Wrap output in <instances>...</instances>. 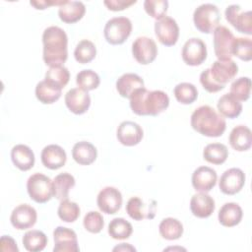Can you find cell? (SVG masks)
<instances>
[{
    "label": "cell",
    "instance_id": "6da1fadb",
    "mask_svg": "<svg viewBox=\"0 0 252 252\" xmlns=\"http://www.w3.org/2000/svg\"><path fill=\"white\" fill-rule=\"evenodd\" d=\"M43 61L49 67L61 66L68 58V36L65 31L57 26H51L42 33Z\"/></svg>",
    "mask_w": 252,
    "mask_h": 252
},
{
    "label": "cell",
    "instance_id": "7a4b0ae2",
    "mask_svg": "<svg viewBox=\"0 0 252 252\" xmlns=\"http://www.w3.org/2000/svg\"><path fill=\"white\" fill-rule=\"evenodd\" d=\"M130 107L137 115L156 116L169 105V97L163 91H149L145 87L137 89L129 97Z\"/></svg>",
    "mask_w": 252,
    "mask_h": 252
},
{
    "label": "cell",
    "instance_id": "3957f363",
    "mask_svg": "<svg viewBox=\"0 0 252 252\" xmlns=\"http://www.w3.org/2000/svg\"><path fill=\"white\" fill-rule=\"evenodd\" d=\"M238 72L237 64L231 60H217L211 68L204 70L200 75V83L209 93H217L224 89Z\"/></svg>",
    "mask_w": 252,
    "mask_h": 252
},
{
    "label": "cell",
    "instance_id": "277c9868",
    "mask_svg": "<svg viewBox=\"0 0 252 252\" xmlns=\"http://www.w3.org/2000/svg\"><path fill=\"white\" fill-rule=\"evenodd\" d=\"M190 122L195 131L207 137H220L226 128L223 116L210 105H201L196 108Z\"/></svg>",
    "mask_w": 252,
    "mask_h": 252
},
{
    "label": "cell",
    "instance_id": "5b68a950",
    "mask_svg": "<svg viewBox=\"0 0 252 252\" xmlns=\"http://www.w3.org/2000/svg\"><path fill=\"white\" fill-rule=\"evenodd\" d=\"M220 14L219 8L212 3H204L198 6L193 13V22L198 31L211 33L219 27Z\"/></svg>",
    "mask_w": 252,
    "mask_h": 252
},
{
    "label": "cell",
    "instance_id": "8992f818",
    "mask_svg": "<svg viewBox=\"0 0 252 252\" xmlns=\"http://www.w3.org/2000/svg\"><path fill=\"white\" fill-rule=\"evenodd\" d=\"M27 190L31 199L43 204L53 197V182L48 176L36 172L29 177Z\"/></svg>",
    "mask_w": 252,
    "mask_h": 252
},
{
    "label": "cell",
    "instance_id": "52a82bcc",
    "mask_svg": "<svg viewBox=\"0 0 252 252\" xmlns=\"http://www.w3.org/2000/svg\"><path fill=\"white\" fill-rule=\"evenodd\" d=\"M132 23L127 17H114L108 20L103 29L106 41L110 44H122L131 34Z\"/></svg>",
    "mask_w": 252,
    "mask_h": 252
},
{
    "label": "cell",
    "instance_id": "ba28073f",
    "mask_svg": "<svg viewBox=\"0 0 252 252\" xmlns=\"http://www.w3.org/2000/svg\"><path fill=\"white\" fill-rule=\"evenodd\" d=\"M214 32V49L219 60H228L232 56V47L234 43V35L232 32L224 27L219 26Z\"/></svg>",
    "mask_w": 252,
    "mask_h": 252
},
{
    "label": "cell",
    "instance_id": "9c48e42d",
    "mask_svg": "<svg viewBox=\"0 0 252 252\" xmlns=\"http://www.w3.org/2000/svg\"><path fill=\"white\" fill-rule=\"evenodd\" d=\"M226 21L239 32L252 34V13L250 10L242 11L237 4H231L224 11Z\"/></svg>",
    "mask_w": 252,
    "mask_h": 252
},
{
    "label": "cell",
    "instance_id": "30bf717a",
    "mask_svg": "<svg viewBox=\"0 0 252 252\" xmlns=\"http://www.w3.org/2000/svg\"><path fill=\"white\" fill-rule=\"evenodd\" d=\"M157 202L149 199L145 202L140 197H131L126 204V212L129 217L135 220H152L156 216Z\"/></svg>",
    "mask_w": 252,
    "mask_h": 252
},
{
    "label": "cell",
    "instance_id": "8fae6325",
    "mask_svg": "<svg viewBox=\"0 0 252 252\" xmlns=\"http://www.w3.org/2000/svg\"><path fill=\"white\" fill-rule=\"evenodd\" d=\"M155 32L160 43L165 46H172L178 40L179 27L173 18L164 16L156 21Z\"/></svg>",
    "mask_w": 252,
    "mask_h": 252
},
{
    "label": "cell",
    "instance_id": "7c38bea8",
    "mask_svg": "<svg viewBox=\"0 0 252 252\" xmlns=\"http://www.w3.org/2000/svg\"><path fill=\"white\" fill-rule=\"evenodd\" d=\"M132 54L138 63L147 65L156 59L158 46L153 38L139 36L132 43Z\"/></svg>",
    "mask_w": 252,
    "mask_h": 252
},
{
    "label": "cell",
    "instance_id": "4fadbf2b",
    "mask_svg": "<svg viewBox=\"0 0 252 252\" xmlns=\"http://www.w3.org/2000/svg\"><path fill=\"white\" fill-rule=\"evenodd\" d=\"M181 55L187 65H201L207 58V46L201 38L191 37L184 43Z\"/></svg>",
    "mask_w": 252,
    "mask_h": 252
},
{
    "label": "cell",
    "instance_id": "5bb4252c",
    "mask_svg": "<svg viewBox=\"0 0 252 252\" xmlns=\"http://www.w3.org/2000/svg\"><path fill=\"white\" fill-rule=\"evenodd\" d=\"M97 207L102 213L113 215L117 213L122 205L121 192L112 186H106L101 189L96 198Z\"/></svg>",
    "mask_w": 252,
    "mask_h": 252
},
{
    "label": "cell",
    "instance_id": "9a60e30c",
    "mask_svg": "<svg viewBox=\"0 0 252 252\" xmlns=\"http://www.w3.org/2000/svg\"><path fill=\"white\" fill-rule=\"evenodd\" d=\"M54 252H78L80 250L76 232L68 227L57 226L53 231Z\"/></svg>",
    "mask_w": 252,
    "mask_h": 252
},
{
    "label": "cell",
    "instance_id": "2e32d148",
    "mask_svg": "<svg viewBox=\"0 0 252 252\" xmlns=\"http://www.w3.org/2000/svg\"><path fill=\"white\" fill-rule=\"evenodd\" d=\"M245 183L244 172L237 167H231L225 170L220 179V190L226 195H234L238 193Z\"/></svg>",
    "mask_w": 252,
    "mask_h": 252
},
{
    "label": "cell",
    "instance_id": "e0dca14e",
    "mask_svg": "<svg viewBox=\"0 0 252 252\" xmlns=\"http://www.w3.org/2000/svg\"><path fill=\"white\" fill-rule=\"evenodd\" d=\"M37 214L35 209L29 204H21L17 206L12 211L10 217L12 225L19 230L31 228L35 224Z\"/></svg>",
    "mask_w": 252,
    "mask_h": 252
},
{
    "label": "cell",
    "instance_id": "ac0fdd59",
    "mask_svg": "<svg viewBox=\"0 0 252 252\" xmlns=\"http://www.w3.org/2000/svg\"><path fill=\"white\" fill-rule=\"evenodd\" d=\"M118 141L127 147L138 145L143 139L142 127L134 121H123L119 124L116 132Z\"/></svg>",
    "mask_w": 252,
    "mask_h": 252
},
{
    "label": "cell",
    "instance_id": "d6986e66",
    "mask_svg": "<svg viewBox=\"0 0 252 252\" xmlns=\"http://www.w3.org/2000/svg\"><path fill=\"white\" fill-rule=\"evenodd\" d=\"M65 103L74 114H83L91 105V96L88 92L80 88H73L66 93Z\"/></svg>",
    "mask_w": 252,
    "mask_h": 252
},
{
    "label": "cell",
    "instance_id": "ffe728a7",
    "mask_svg": "<svg viewBox=\"0 0 252 252\" xmlns=\"http://www.w3.org/2000/svg\"><path fill=\"white\" fill-rule=\"evenodd\" d=\"M218 175L215 169L209 166H199L192 173V185L196 191L209 192L217 183Z\"/></svg>",
    "mask_w": 252,
    "mask_h": 252
},
{
    "label": "cell",
    "instance_id": "44dd1931",
    "mask_svg": "<svg viewBox=\"0 0 252 252\" xmlns=\"http://www.w3.org/2000/svg\"><path fill=\"white\" fill-rule=\"evenodd\" d=\"M40 158L45 167L49 169H58L65 164L67 155L62 147L51 144L43 148L40 154Z\"/></svg>",
    "mask_w": 252,
    "mask_h": 252
},
{
    "label": "cell",
    "instance_id": "7402d4cb",
    "mask_svg": "<svg viewBox=\"0 0 252 252\" xmlns=\"http://www.w3.org/2000/svg\"><path fill=\"white\" fill-rule=\"evenodd\" d=\"M215 200L205 192L194 194L190 200L192 214L200 219L209 218L215 211Z\"/></svg>",
    "mask_w": 252,
    "mask_h": 252
},
{
    "label": "cell",
    "instance_id": "603a6c76",
    "mask_svg": "<svg viewBox=\"0 0 252 252\" xmlns=\"http://www.w3.org/2000/svg\"><path fill=\"white\" fill-rule=\"evenodd\" d=\"M11 158L14 165L23 171L31 169L34 164V154L27 145L14 146L11 151Z\"/></svg>",
    "mask_w": 252,
    "mask_h": 252
},
{
    "label": "cell",
    "instance_id": "cb8c5ba5",
    "mask_svg": "<svg viewBox=\"0 0 252 252\" xmlns=\"http://www.w3.org/2000/svg\"><path fill=\"white\" fill-rule=\"evenodd\" d=\"M85 12L86 7L83 2L66 0L64 4L59 6L58 15L62 22L66 24H74L83 18Z\"/></svg>",
    "mask_w": 252,
    "mask_h": 252
},
{
    "label": "cell",
    "instance_id": "d4e9b609",
    "mask_svg": "<svg viewBox=\"0 0 252 252\" xmlns=\"http://www.w3.org/2000/svg\"><path fill=\"white\" fill-rule=\"evenodd\" d=\"M243 212L241 207L233 202L225 203L219 211L218 219L221 225L225 227H232L237 225L242 220Z\"/></svg>",
    "mask_w": 252,
    "mask_h": 252
},
{
    "label": "cell",
    "instance_id": "484cf974",
    "mask_svg": "<svg viewBox=\"0 0 252 252\" xmlns=\"http://www.w3.org/2000/svg\"><path fill=\"white\" fill-rule=\"evenodd\" d=\"M228 142L235 151L244 152L249 150L252 144L251 130L245 125H238L234 127L229 134Z\"/></svg>",
    "mask_w": 252,
    "mask_h": 252
},
{
    "label": "cell",
    "instance_id": "4316f807",
    "mask_svg": "<svg viewBox=\"0 0 252 252\" xmlns=\"http://www.w3.org/2000/svg\"><path fill=\"white\" fill-rule=\"evenodd\" d=\"M96 156V148L90 142L81 141L73 146L72 157L74 160L79 164L89 165L95 160Z\"/></svg>",
    "mask_w": 252,
    "mask_h": 252
},
{
    "label": "cell",
    "instance_id": "83f0119b",
    "mask_svg": "<svg viewBox=\"0 0 252 252\" xmlns=\"http://www.w3.org/2000/svg\"><path fill=\"white\" fill-rule=\"evenodd\" d=\"M144 87L143 79L134 73H126L116 81V90L122 97L129 98L131 94L140 88Z\"/></svg>",
    "mask_w": 252,
    "mask_h": 252
},
{
    "label": "cell",
    "instance_id": "f1b7e54d",
    "mask_svg": "<svg viewBox=\"0 0 252 252\" xmlns=\"http://www.w3.org/2000/svg\"><path fill=\"white\" fill-rule=\"evenodd\" d=\"M217 107L220 115L230 119L236 118L242 111L241 102L230 93L224 94L220 97L217 103Z\"/></svg>",
    "mask_w": 252,
    "mask_h": 252
},
{
    "label": "cell",
    "instance_id": "f546056e",
    "mask_svg": "<svg viewBox=\"0 0 252 252\" xmlns=\"http://www.w3.org/2000/svg\"><path fill=\"white\" fill-rule=\"evenodd\" d=\"M53 182V196L59 201L68 199L70 190L75 186V178L68 172H62L55 176Z\"/></svg>",
    "mask_w": 252,
    "mask_h": 252
},
{
    "label": "cell",
    "instance_id": "4dcf8cb0",
    "mask_svg": "<svg viewBox=\"0 0 252 252\" xmlns=\"http://www.w3.org/2000/svg\"><path fill=\"white\" fill-rule=\"evenodd\" d=\"M61 91L62 89L43 80L37 83L35 87V96L40 102L51 104L60 98Z\"/></svg>",
    "mask_w": 252,
    "mask_h": 252
},
{
    "label": "cell",
    "instance_id": "1f68e13d",
    "mask_svg": "<svg viewBox=\"0 0 252 252\" xmlns=\"http://www.w3.org/2000/svg\"><path fill=\"white\" fill-rule=\"evenodd\" d=\"M23 244L30 252L42 251L47 244V236L44 232L37 229L27 231L23 236Z\"/></svg>",
    "mask_w": 252,
    "mask_h": 252
},
{
    "label": "cell",
    "instance_id": "d6a6232c",
    "mask_svg": "<svg viewBox=\"0 0 252 252\" xmlns=\"http://www.w3.org/2000/svg\"><path fill=\"white\" fill-rule=\"evenodd\" d=\"M158 230L162 238L166 240H176L183 234V225L177 219L165 218L160 221Z\"/></svg>",
    "mask_w": 252,
    "mask_h": 252
},
{
    "label": "cell",
    "instance_id": "836d02e7",
    "mask_svg": "<svg viewBox=\"0 0 252 252\" xmlns=\"http://www.w3.org/2000/svg\"><path fill=\"white\" fill-rule=\"evenodd\" d=\"M228 156V150L221 143H212L205 147L203 151L204 159L213 164L223 163Z\"/></svg>",
    "mask_w": 252,
    "mask_h": 252
},
{
    "label": "cell",
    "instance_id": "e575fe53",
    "mask_svg": "<svg viewBox=\"0 0 252 252\" xmlns=\"http://www.w3.org/2000/svg\"><path fill=\"white\" fill-rule=\"evenodd\" d=\"M133 232L132 224L123 218H115L108 224V234L117 240H123L130 237Z\"/></svg>",
    "mask_w": 252,
    "mask_h": 252
},
{
    "label": "cell",
    "instance_id": "d590c367",
    "mask_svg": "<svg viewBox=\"0 0 252 252\" xmlns=\"http://www.w3.org/2000/svg\"><path fill=\"white\" fill-rule=\"evenodd\" d=\"M173 94L177 101L182 104H190L198 97L197 88L187 82L177 84L173 90Z\"/></svg>",
    "mask_w": 252,
    "mask_h": 252
},
{
    "label": "cell",
    "instance_id": "8d00e7d4",
    "mask_svg": "<svg viewBox=\"0 0 252 252\" xmlns=\"http://www.w3.org/2000/svg\"><path fill=\"white\" fill-rule=\"evenodd\" d=\"M96 55L95 45L89 39L81 40L75 47L74 56L77 62L86 64L91 62Z\"/></svg>",
    "mask_w": 252,
    "mask_h": 252
},
{
    "label": "cell",
    "instance_id": "74e56055",
    "mask_svg": "<svg viewBox=\"0 0 252 252\" xmlns=\"http://www.w3.org/2000/svg\"><path fill=\"white\" fill-rule=\"evenodd\" d=\"M70 73L68 69L64 66H53L49 67V69L45 73L44 80L51 83L52 85L63 89L69 82Z\"/></svg>",
    "mask_w": 252,
    "mask_h": 252
},
{
    "label": "cell",
    "instance_id": "f35d334b",
    "mask_svg": "<svg viewBox=\"0 0 252 252\" xmlns=\"http://www.w3.org/2000/svg\"><path fill=\"white\" fill-rule=\"evenodd\" d=\"M76 83L78 87L86 92L96 89L99 86L100 79L97 73L91 69L80 71L76 76Z\"/></svg>",
    "mask_w": 252,
    "mask_h": 252
},
{
    "label": "cell",
    "instance_id": "ab89813d",
    "mask_svg": "<svg viewBox=\"0 0 252 252\" xmlns=\"http://www.w3.org/2000/svg\"><path fill=\"white\" fill-rule=\"evenodd\" d=\"M80 211V207L76 202L66 199L61 201L57 210V214L63 221L73 222L79 218Z\"/></svg>",
    "mask_w": 252,
    "mask_h": 252
},
{
    "label": "cell",
    "instance_id": "60d3db41",
    "mask_svg": "<svg viewBox=\"0 0 252 252\" xmlns=\"http://www.w3.org/2000/svg\"><path fill=\"white\" fill-rule=\"evenodd\" d=\"M251 80L248 77H240L232 82L230 86V94L239 101H245L250 96Z\"/></svg>",
    "mask_w": 252,
    "mask_h": 252
},
{
    "label": "cell",
    "instance_id": "b9f144b4",
    "mask_svg": "<svg viewBox=\"0 0 252 252\" xmlns=\"http://www.w3.org/2000/svg\"><path fill=\"white\" fill-rule=\"evenodd\" d=\"M232 55L237 56L243 61H250L252 59V40L250 38L235 37Z\"/></svg>",
    "mask_w": 252,
    "mask_h": 252
},
{
    "label": "cell",
    "instance_id": "7bdbcfd3",
    "mask_svg": "<svg viewBox=\"0 0 252 252\" xmlns=\"http://www.w3.org/2000/svg\"><path fill=\"white\" fill-rule=\"evenodd\" d=\"M145 11L154 19L159 20L163 18L167 12L168 1L167 0H145Z\"/></svg>",
    "mask_w": 252,
    "mask_h": 252
},
{
    "label": "cell",
    "instance_id": "ee69618b",
    "mask_svg": "<svg viewBox=\"0 0 252 252\" xmlns=\"http://www.w3.org/2000/svg\"><path fill=\"white\" fill-rule=\"evenodd\" d=\"M83 224L89 232L98 233L103 228L104 221L100 213L96 211H91L85 215Z\"/></svg>",
    "mask_w": 252,
    "mask_h": 252
},
{
    "label": "cell",
    "instance_id": "f6af8a7d",
    "mask_svg": "<svg viewBox=\"0 0 252 252\" xmlns=\"http://www.w3.org/2000/svg\"><path fill=\"white\" fill-rule=\"evenodd\" d=\"M136 2V0H105L103 3L111 11H122Z\"/></svg>",
    "mask_w": 252,
    "mask_h": 252
},
{
    "label": "cell",
    "instance_id": "bcb514c9",
    "mask_svg": "<svg viewBox=\"0 0 252 252\" xmlns=\"http://www.w3.org/2000/svg\"><path fill=\"white\" fill-rule=\"evenodd\" d=\"M0 249L1 251H13L18 252L19 248L16 241L9 235H3L0 239Z\"/></svg>",
    "mask_w": 252,
    "mask_h": 252
},
{
    "label": "cell",
    "instance_id": "7dc6e473",
    "mask_svg": "<svg viewBox=\"0 0 252 252\" xmlns=\"http://www.w3.org/2000/svg\"><path fill=\"white\" fill-rule=\"evenodd\" d=\"M66 0H37V1H31L30 4L32 5L35 9H40V10H43V9H46L52 5H57V6H61L62 4H64Z\"/></svg>",
    "mask_w": 252,
    "mask_h": 252
},
{
    "label": "cell",
    "instance_id": "c3c4849f",
    "mask_svg": "<svg viewBox=\"0 0 252 252\" xmlns=\"http://www.w3.org/2000/svg\"><path fill=\"white\" fill-rule=\"evenodd\" d=\"M115 250H132V251H136V249L132 246H130L128 243H121L119 246H116L114 249Z\"/></svg>",
    "mask_w": 252,
    "mask_h": 252
}]
</instances>
